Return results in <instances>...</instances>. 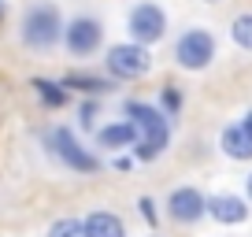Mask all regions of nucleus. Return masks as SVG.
Listing matches in <instances>:
<instances>
[{
  "mask_svg": "<svg viewBox=\"0 0 252 237\" xmlns=\"http://www.w3.org/2000/svg\"><path fill=\"white\" fill-rule=\"evenodd\" d=\"M123 118H130L137 141L130 148L134 163H156L167 148H171V122L167 115L149 100H126L123 104Z\"/></svg>",
  "mask_w": 252,
  "mask_h": 237,
  "instance_id": "obj_1",
  "label": "nucleus"
},
{
  "mask_svg": "<svg viewBox=\"0 0 252 237\" xmlns=\"http://www.w3.org/2000/svg\"><path fill=\"white\" fill-rule=\"evenodd\" d=\"M41 145H45V152L63 171L78 174V178H93V174L104 171V159L96 156L93 148H86L82 137L74 134V130H67V126H48L45 134H41Z\"/></svg>",
  "mask_w": 252,
  "mask_h": 237,
  "instance_id": "obj_2",
  "label": "nucleus"
},
{
  "mask_svg": "<svg viewBox=\"0 0 252 237\" xmlns=\"http://www.w3.org/2000/svg\"><path fill=\"white\" fill-rule=\"evenodd\" d=\"M204 4H219V0H204Z\"/></svg>",
  "mask_w": 252,
  "mask_h": 237,
  "instance_id": "obj_23",
  "label": "nucleus"
},
{
  "mask_svg": "<svg viewBox=\"0 0 252 237\" xmlns=\"http://www.w3.org/2000/svg\"><path fill=\"white\" fill-rule=\"evenodd\" d=\"M63 37V15L52 0H33L19 19V41L30 52H52Z\"/></svg>",
  "mask_w": 252,
  "mask_h": 237,
  "instance_id": "obj_3",
  "label": "nucleus"
},
{
  "mask_svg": "<svg viewBox=\"0 0 252 237\" xmlns=\"http://www.w3.org/2000/svg\"><path fill=\"white\" fill-rule=\"evenodd\" d=\"M45 237H86V226H82L78 215H63L45 230Z\"/></svg>",
  "mask_w": 252,
  "mask_h": 237,
  "instance_id": "obj_16",
  "label": "nucleus"
},
{
  "mask_svg": "<svg viewBox=\"0 0 252 237\" xmlns=\"http://www.w3.org/2000/svg\"><path fill=\"white\" fill-rule=\"evenodd\" d=\"M241 130L252 137V111H245V118H241Z\"/></svg>",
  "mask_w": 252,
  "mask_h": 237,
  "instance_id": "obj_20",
  "label": "nucleus"
},
{
  "mask_svg": "<svg viewBox=\"0 0 252 237\" xmlns=\"http://www.w3.org/2000/svg\"><path fill=\"white\" fill-rule=\"evenodd\" d=\"M208 215L219 226H241L249 219V200L237 197V193H212L208 197Z\"/></svg>",
  "mask_w": 252,
  "mask_h": 237,
  "instance_id": "obj_10",
  "label": "nucleus"
},
{
  "mask_svg": "<svg viewBox=\"0 0 252 237\" xmlns=\"http://www.w3.org/2000/svg\"><path fill=\"white\" fill-rule=\"evenodd\" d=\"M137 141L134 126H130V118H111V122H104V126L93 130V145L100 152H108V156H119V152H130Z\"/></svg>",
  "mask_w": 252,
  "mask_h": 237,
  "instance_id": "obj_9",
  "label": "nucleus"
},
{
  "mask_svg": "<svg viewBox=\"0 0 252 237\" xmlns=\"http://www.w3.org/2000/svg\"><path fill=\"white\" fill-rule=\"evenodd\" d=\"M182 104H186V96H182V89H178V86H163V89H159L156 108L167 115V122H174V118L182 115Z\"/></svg>",
  "mask_w": 252,
  "mask_h": 237,
  "instance_id": "obj_15",
  "label": "nucleus"
},
{
  "mask_svg": "<svg viewBox=\"0 0 252 237\" xmlns=\"http://www.w3.org/2000/svg\"><path fill=\"white\" fill-rule=\"evenodd\" d=\"M60 45L74 59H89V56H96L104 48V23L96 15H89V11H78V15H71L63 23Z\"/></svg>",
  "mask_w": 252,
  "mask_h": 237,
  "instance_id": "obj_5",
  "label": "nucleus"
},
{
  "mask_svg": "<svg viewBox=\"0 0 252 237\" xmlns=\"http://www.w3.org/2000/svg\"><path fill=\"white\" fill-rule=\"evenodd\" d=\"M137 211H141V219L149 222V226H156V222H159V207H156V200H152V197H137Z\"/></svg>",
  "mask_w": 252,
  "mask_h": 237,
  "instance_id": "obj_19",
  "label": "nucleus"
},
{
  "mask_svg": "<svg viewBox=\"0 0 252 237\" xmlns=\"http://www.w3.org/2000/svg\"><path fill=\"white\" fill-rule=\"evenodd\" d=\"M63 89L67 93H78L82 100H100V96H108L111 89H115V82L108 78V74H89V71H71V74H63Z\"/></svg>",
  "mask_w": 252,
  "mask_h": 237,
  "instance_id": "obj_11",
  "label": "nucleus"
},
{
  "mask_svg": "<svg viewBox=\"0 0 252 237\" xmlns=\"http://www.w3.org/2000/svg\"><path fill=\"white\" fill-rule=\"evenodd\" d=\"M149 71H152V52L145 45L119 41V45H108V52H104V74L111 82H137Z\"/></svg>",
  "mask_w": 252,
  "mask_h": 237,
  "instance_id": "obj_4",
  "label": "nucleus"
},
{
  "mask_svg": "<svg viewBox=\"0 0 252 237\" xmlns=\"http://www.w3.org/2000/svg\"><path fill=\"white\" fill-rule=\"evenodd\" d=\"M149 237H156V234H149Z\"/></svg>",
  "mask_w": 252,
  "mask_h": 237,
  "instance_id": "obj_24",
  "label": "nucleus"
},
{
  "mask_svg": "<svg viewBox=\"0 0 252 237\" xmlns=\"http://www.w3.org/2000/svg\"><path fill=\"white\" fill-rule=\"evenodd\" d=\"M126 33H130L134 45L152 48L156 41L167 37V11L159 8L156 0H141V4H134L130 15H126Z\"/></svg>",
  "mask_w": 252,
  "mask_h": 237,
  "instance_id": "obj_7",
  "label": "nucleus"
},
{
  "mask_svg": "<svg viewBox=\"0 0 252 237\" xmlns=\"http://www.w3.org/2000/svg\"><path fill=\"white\" fill-rule=\"evenodd\" d=\"M163 211H167V219L178 222V226H197V222L208 215V197L197 189V185H178V189L167 193Z\"/></svg>",
  "mask_w": 252,
  "mask_h": 237,
  "instance_id": "obj_8",
  "label": "nucleus"
},
{
  "mask_svg": "<svg viewBox=\"0 0 252 237\" xmlns=\"http://www.w3.org/2000/svg\"><path fill=\"white\" fill-rule=\"evenodd\" d=\"M30 89H33V96H37L48 111H60V108L71 104V93L63 89L60 78H45V74H37V78H30Z\"/></svg>",
  "mask_w": 252,
  "mask_h": 237,
  "instance_id": "obj_13",
  "label": "nucleus"
},
{
  "mask_svg": "<svg viewBox=\"0 0 252 237\" xmlns=\"http://www.w3.org/2000/svg\"><path fill=\"white\" fill-rule=\"evenodd\" d=\"M96 115H100V100H82L78 104V126L96 130Z\"/></svg>",
  "mask_w": 252,
  "mask_h": 237,
  "instance_id": "obj_18",
  "label": "nucleus"
},
{
  "mask_svg": "<svg viewBox=\"0 0 252 237\" xmlns=\"http://www.w3.org/2000/svg\"><path fill=\"white\" fill-rule=\"evenodd\" d=\"M215 52H219L215 33L204 30V26H189V30L174 41V63H178L182 71H208V67L215 63Z\"/></svg>",
  "mask_w": 252,
  "mask_h": 237,
  "instance_id": "obj_6",
  "label": "nucleus"
},
{
  "mask_svg": "<svg viewBox=\"0 0 252 237\" xmlns=\"http://www.w3.org/2000/svg\"><path fill=\"white\" fill-rule=\"evenodd\" d=\"M245 193H249V200H252V174L245 178Z\"/></svg>",
  "mask_w": 252,
  "mask_h": 237,
  "instance_id": "obj_22",
  "label": "nucleus"
},
{
  "mask_svg": "<svg viewBox=\"0 0 252 237\" xmlns=\"http://www.w3.org/2000/svg\"><path fill=\"white\" fill-rule=\"evenodd\" d=\"M4 19H8V0H0V26H4Z\"/></svg>",
  "mask_w": 252,
  "mask_h": 237,
  "instance_id": "obj_21",
  "label": "nucleus"
},
{
  "mask_svg": "<svg viewBox=\"0 0 252 237\" xmlns=\"http://www.w3.org/2000/svg\"><path fill=\"white\" fill-rule=\"evenodd\" d=\"M219 148L226 152L230 159L245 163V159H252V137L241 130V122H230V126H222V134H219Z\"/></svg>",
  "mask_w": 252,
  "mask_h": 237,
  "instance_id": "obj_14",
  "label": "nucleus"
},
{
  "mask_svg": "<svg viewBox=\"0 0 252 237\" xmlns=\"http://www.w3.org/2000/svg\"><path fill=\"white\" fill-rule=\"evenodd\" d=\"M230 37H234L237 48L252 52V15H237L234 23H230Z\"/></svg>",
  "mask_w": 252,
  "mask_h": 237,
  "instance_id": "obj_17",
  "label": "nucleus"
},
{
  "mask_svg": "<svg viewBox=\"0 0 252 237\" xmlns=\"http://www.w3.org/2000/svg\"><path fill=\"white\" fill-rule=\"evenodd\" d=\"M82 226H86V237H130L123 215L111 207H93L89 215H82Z\"/></svg>",
  "mask_w": 252,
  "mask_h": 237,
  "instance_id": "obj_12",
  "label": "nucleus"
}]
</instances>
